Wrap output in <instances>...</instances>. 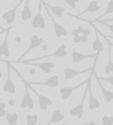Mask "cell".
<instances>
[{
  "mask_svg": "<svg viewBox=\"0 0 113 125\" xmlns=\"http://www.w3.org/2000/svg\"><path fill=\"white\" fill-rule=\"evenodd\" d=\"M13 70H14V73H17L18 76H19L20 78H21L22 80H23V82H24V95L22 97V99H21V102H20V108L21 109H28V110H33L34 109V100H33V97L31 95V92H30V90H29V87H28V81H25L24 80V78H22V76L20 75L19 73L17 71V69L15 68H12Z\"/></svg>",
  "mask_w": 113,
  "mask_h": 125,
  "instance_id": "obj_1",
  "label": "cell"
},
{
  "mask_svg": "<svg viewBox=\"0 0 113 125\" xmlns=\"http://www.w3.org/2000/svg\"><path fill=\"white\" fill-rule=\"evenodd\" d=\"M67 44H62L59 45L56 50L54 51L53 53L47 55H43V56H39V57H35V58L30 59V62H36V61H42V59H46V58H51V57H59V58H64L68 55L67 52Z\"/></svg>",
  "mask_w": 113,
  "mask_h": 125,
  "instance_id": "obj_2",
  "label": "cell"
},
{
  "mask_svg": "<svg viewBox=\"0 0 113 125\" xmlns=\"http://www.w3.org/2000/svg\"><path fill=\"white\" fill-rule=\"evenodd\" d=\"M15 64H22V65H29V66H33V67H37L40 68L43 73H51V71L54 70L55 68V62H30V61H24V62H19Z\"/></svg>",
  "mask_w": 113,
  "mask_h": 125,
  "instance_id": "obj_3",
  "label": "cell"
},
{
  "mask_svg": "<svg viewBox=\"0 0 113 125\" xmlns=\"http://www.w3.org/2000/svg\"><path fill=\"white\" fill-rule=\"evenodd\" d=\"M88 80H89V78H88ZM87 93H88V86L86 84V90L83 91V94H82V97H81V100H80V102H79V104H77L76 106H74V108L70 110V112H69L70 116L77 117L78 120L82 119L83 113H85V100H86Z\"/></svg>",
  "mask_w": 113,
  "mask_h": 125,
  "instance_id": "obj_4",
  "label": "cell"
},
{
  "mask_svg": "<svg viewBox=\"0 0 113 125\" xmlns=\"http://www.w3.org/2000/svg\"><path fill=\"white\" fill-rule=\"evenodd\" d=\"M42 44H44V39H43V37H41L40 35H37V34H33L32 36H31V39H30L29 46H28V48H26V51L19 57V59H18V61H15L14 62H21L22 59L24 58V56H26V55H28L30 52H32L33 50H35V48H37L39 46H41Z\"/></svg>",
  "mask_w": 113,
  "mask_h": 125,
  "instance_id": "obj_5",
  "label": "cell"
},
{
  "mask_svg": "<svg viewBox=\"0 0 113 125\" xmlns=\"http://www.w3.org/2000/svg\"><path fill=\"white\" fill-rule=\"evenodd\" d=\"M23 2H24V0H21V1L18 2L15 7H13V8L9 9V10H7L6 12L2 13V15H1L2 21H3L4 23H7L8 25H12L15 21V18H17L18 10H19V8L22 6Z\"/></svg>",
  "mask_w": 113,
  "mask_h": 125,
  "instance_id": "obj_6",
  "label": "cell"
},
{
  "mask_svg": "<svg viewBox=\"0 0 113 125\" xmlns=\"http://www.w3.org/2000/svg\"><path fill=\"white\" fill-rule=\"evenodd\" d=\"M28 87H29V90L32 91V92L36 95L37 103H39V108H40V110H41V111H46L48 109V106L53 105V101H52V99H51V98H48V97H46V95H43V94H41V93H39L36 90H35V89H33L32 86H30V84H29V82H28Z\"/></svg>",
  "mask_w": 113,
  "mask_h": 125,
  "instance_id": "obj_7",
  "label": "cell"
},
{
  "mask_svg": "<svg viewBox=\"0 0 113 125\" xmlns=\"http://www.w3.org/2000/svg\"><path fill=\"white\" fill-rule=\"evenodd\" d=\"M7 62V80L3 84V92L10 93V94H14L17 92V87H15L14 82H13L12 78H11V62L9 61H6Z\"/></svg>",
  "mask_w": 113,
  "mask_h": 125,
  "instance_id": "obj_8",
  "label": "cell"
},
{
  "mask_svg": "<svg viewBox=\"0 0 113 125\" xmlns=\"http://www.w3.org/2000/svg\"><path fill=\"white\" fill-rule=\"evenodd\" d=\"M43 6V4H42ZM46 12H47V15L48 18H50V20L52 21L53 23V29H54V34L56 37H65L68 35V30L65 28L64 25H62V24H59L58 22L56 21V20L54 19V15L51 13V11L48 10L47 8H45Z\"/></svg>",
  "mask_w": 113,
  "mask_h": 125,
  "instance_id": "obj_9",
  "label": "cell"
},
{
  "mask_svg": "<svg viewBox=\"0 0 113 125\" xmlns=\"http://www.w3.org/2000/svg\"><path fill=\"white\" fill-rule=\"evenodd\" d=\"M33 29H40V30H44L46 26V22L44 19L43 14H42V0H39V6H37V11L35 13L34 18L31 23Z\"/></svg>",
  "mask_w": 113,
  "mask_h": 125,
  "instance_id": "obj_10",
  "label": "cell"
},
{
  "mask_svg": "<svg viewBox=\"0 0 113 125\" xmlns=\"http://www.w3.org/2000/svg\"><path fill=\"white\" fill-rule=\"evenodd\" d=\"M90 58H94V62H93V68L96 66V62L98 61V57L94 54H83L81 52H78V51H72V54H70V61H72V64H78V62L86 61V59H90Z\"/></svg>",
  "mask_w": 113,
  "mask_h": 125,
  "instance_id": "obj_11",
  "label": "cell"
},
{
  "mask_svg": "<svg viewBox=\"0 0 113 125\" xmlns=\"http://www.w3.org/2000/svg\"><path fill=\"white\" fill-rule=\"evenodd\" d=\"M29 84L30 86H44L48 87V88H57V87H59V77L57 75H53L44 81H33L29 82Z\"/></svg>",
  "mask_w": 113,
  "mask_h": 125,
  "instance_id": "obj_12",
  "label": "cell"
},
{
  "mask_svg": "<svg viewBox=\"0 0 113 125\" xmlns=\"http://www.w3.org/2000/svg\"><path fill=\"white\" fill-rule=\"evenodd\" d=\"M92 69H94L93 67L89 69H83V70H77V69L70 68V67H66L63 69V77L65 80H72L74 78H76L77 76L82 75V73H91Z\"/></svg>",
  "mask_w": 113,
  "mask_h": 125,
  "instance_id": "obj_13",
  "label": "cell"
},
{
  "mask_svg": "<svg viewBox=\"0 0 113 125\" xmlns=\"http://www.w3.org/2000/svg\"><path fill=\"white\" fill-rule=\"evenodd\" d=\"M93 70V69H92ZM91 77H92V71H91V76H90V79L88 81V93H89V98H88V109L90 111H94V110H98L100 109L101 103L97 97H94L93 93L91 92V84H90V81H91Z\"/></svg>",
  "mask_w": 113,
  "mask_h": 125,
  "instance_id": "obj_14",
  "label": "cell"
},
{
  "mask_svg": "<svg viewBox=\"0 0 113 125\" xmlns=\"http://www.w3.org/2000/svg\"><path fill=\"white\" fill-rule=\"evenodd\" d=\"M87 82H88V79L86 80V81L80 82L79 84H77V86H75V87H62V88L59 89L61 100H63V101H65V100H68L70 97H72V92H74L75 90H77V89H79L80 87H82V86H85V84H87Z\"/></svg>",
  "mask_w": 113,
  "mask_h": 125,
  "instance_id": "obj_15",
  "label": "cell"
},
{
  "mask_svg": "<svg viewBox=\"0 0 113 125\" xmlns=\"http://www.w3.org/2000/svg\"><path fill=\"white\" fill-rule=\"evenodd\" d=\"M100 9H101V7H100V4H99L98 0H91V1L88 3L87 8H86L82 12H80L79 14H76V15H74V14H69V15L76 18V19H80V17L85 15L86 13H96V12H98Z\"/></svg>",
  "mask_w": 113,
  "mask_h": 125,
  "instance_id": "obj_16",
  "label": "cell"
},
{
  "mask_svg": "<svg viewBox=\"0 0 113 125\" xmlns=\"http://www.w3.org/2000/svg\"><path fill=\"white\" fill-rule=\"evenodd\" d=\"M42 4L44 8H47L51 12H53V14L57 18H62L66 13V9L62 6H52L50 3H46L44 0H42Z\"/></svg>",
  "mask_w": 113,
  "mask_h": 125,
  "instance_id": "obj_17",
  "label": "cell"
},
{
  "mask_svg": "<svg viewBox=\"0 0 113 125\" xmlns=\"http://www.w3.org/2000/svg\"><path fill=\"white\" fill-rule=\"evenodd\" d=\"M9 56H10V46H9V30H8L6 32V36H4L1 45H0V57L9 58Z\"/></svg>",
  "mask_w": 113,
  "mask_h": 125,
  "instance_id": "obj_18",
  "label": "cell"
},
{
  "mask_svg": "<svg viewBox=\"0 0 113 125\" xmlns=\"http://www.w3.org/2000/svg\"><path fill=\"white\" fill-rule=\"evenodd\" d=\"M20 17H21V21L23 22H26L32 19V10L30 8V0H24V6L22 7Z\"/></svg>",
  "mask_w": 113,
  "mask_h": 125,
  "instance_id": "obj_19",
  "label": "cell"
},
{
  "mask_svg": "<svg viewBox=\"0 0 113 125\" xmlns=\"http://www.w3.org/2000/svg\"><path fill=\"white\" fill-rule=\"evenodd\" d=\"M64 120H65V115H64V113L62 112L61 110L57 109V110L53 111L52 115H51V117H50V121H48L45 125H53V124L61 123V122H63Z\"/></svg>",
  "mask_w": 113,
  "mask_h": 125,
  "instance_id": "obj_20",
  "label": "cell"
},
{
  "mask_svg": "<svg viewBox=\"0 0 113 125\" xmlns=\"http://www.w3.org/2000/svg\"><path fill=\"white\" fill-rule=\"evenodd\" d=\"M93 75H94V77H96V73H94V71H93ZM97 81H98V84H99V87H100V89H101L102 97H103V99H104V101L107 102V103H111V102L113 101V91L109 90V89H105L104 87H103L102 82H101L98 78H97Z\"/></svg>",
  "mask_w": 113,
  "mask_h": 125,
  "instance_id": "obj_21",
  "label": "cell"
},
{
  "mask_svg": "<svg viewBox=\"0 0 113 125\" xmlns=\"http://www.w3.org/2000/svg\"><path fill=\"white\" fill-rule=\"evenodd\" d=\"M94 31H96V39H94L93 43H92V50L96 52V55L99 57V54L103 51L104 46H103V43L100 39V33L97 31V29H94Z\"/></svg>",
  "mask_w": 113,
  "mask_h": 125,
  "instance_id": "obj_22",
  "label": "cell"
},
{
  "mask_svg": "<svg viewBox=\"0 0 113 125\" xmlns=\"http://www.w3.org/2000/svg\"><path fill=\"white\" fill-rule=\"evenodd\" d=\"M105 40V39H104ZM108 44H109V48H108V62L104 67V73L105 75H109V73H113V62H112V55H111V41L107 40Z\"/></svg>",
  "mask_w": 113,
  "mask_h": 125,
  "instance_id": "obj_23",
  "label": "cell"
},
{
  "mask_svg": "<svg viewBox=\"0 0 113 125\" xmlns=\"http://www.w3.org/2000/svg\"><path fill=\"white\" fill-rule=\"evenodd\" d=\"M8 125H18V121H19V115L18 113H8L7 112L6 116H4Z\"/></svg>",
  "mask_w": 113,
  "mask_h": 125,
  "instance_id": "obj_24",
  "label": "cell"
},
{
  "mask_svg": "<svg viewBox=\"0 0 113 125\" xmlns=\"http://www.w3.org/2000/svg\"><path fill=\"white\" fill-rule=\"evenodd\" d=\"M112 13H113V0H109V2H108V4H107V8H105V11L100 15V17L98 18V19L94 20V21H99V20H102L103 18L105 17V15L112 14Z\"/></svg>",
  "mask_w": 113,
  "mask_h": 125,
  "instance_id": "obj_25",
  "label": "cell"
},
{
  "mask_svg": "<svg viewBox=\"0 0 113 125\" xmlns=\"http://www.w3.org/2000/svg\"><path fill=\"white\" fill-rule=\"evenodd\" d=\"M25 122H26V125H36L37 122H39V115L28 113L25 115Z\"/></svg>",
  "mask_w": 113,
  "mask_h": 125,
  "instance_id": "obj_26",
  "label": "cell"
},
{
  "mask_svg": "<svg viewBox=\"0 0 113 125\" xmlns=\"http://www.w3.org/2000/svg\"><path fill=\"white\" fill-rule=\"evenodd\" d=\"M101 125H113L112 115H103L101 119Z\"/></svg>",
  "mask_w": 113,
  "mask_h": 125,
  "instance_id": "obj_27",
  "label": "cell"
},
{
  "mask_svg": "<svg viewBox=\"0 0 113 125\" xmlns=\"http://www.w3.org/2000/svg\"><path fill=\"white\" fill-rule=\"evenodd\" d=\"M63 1L65 2L68 7L75 9V8H77V6H78V3H79V1H80V0H63Z\"/></svg>",
  "mask_w": 113,
  "mask_h": 125,
  "instance_id": "obj_28",
  "label": "cell"
},
{
  "mask_svg": "<svg viewBox=\"0 0 113 125\" xmlns=\"http://www.w3.org/2000/svg\"><path fill=\"white\" fill-rule=\"evenodd\" d=\"M96 77L98 78L100 81H107L108 83H110V84H111V86L113 87V75L110 76V77H98V76L96 75Z\"/></svg>",
  "mask_w": 113,
  "mask_h": 125,
  "instance_id": "obj_29",
  "label": "cell"
},
{
  "mask_svg": "<svg viewBox=\"0 0 113 125\" xmlns=\"http://www.w3.org/2000/svg\"><path fill=\"white\" fill-rule=\"evenodd\" d=\"M7 105L4 102H1L0 103V117H4L7 114Z\"/></svg>",
  "mask_w": 113,
  "mask_h": 125,
  "instance_id": "obj_30",
  "label": "cell"
},
{
  "mask_svg": "<svg viewBox=\"0 0 113 125\" xmlns=\"http://www.w3.org/2000/svg\"><path fill=\"white\" fill-rule=\"evenodd\" d=\"M92 23H96V22H100V23H111L113 22V18L112 19H108V20H99V21H91Z\"/></svg>",
  "mask_w": 113,
  "mask_h": 125,
  "instance_id": "obj_31",
  "label": "cell"
},
{
  "mask_svg": "<svg viewBox=\"0 0 113 125\" xmlns=\"http://www.w3.org/2000/svg\"><path fill=\"white\" fill-rule=\"evenodd\" d=\"M88 37L89 36H85V35H80V43H82V44H87L88 43Z\"/></svg>",
  "mask_w": 113,
  "mask_h": 125,
  "instance_id": "obj_32",
  "label": "cell"
},
{
  "mask_svg": "<svg viewBox=\"0 0 113 125\" xmlns=\"http://www.w3.org/2000/svg\"><path fill=\"white\" fill-rule=\"evenodd\" d=\"M90 34H91V31H90L89 29H85V30H83V32L81 33V35H85V36H89Z\"/></svg>",
  "mask_w": 113,
  "mask_h": 125,
  "instance_id": "obj_33",
  "label": "cell"
},
{
  "mask_svg": "<svg viewBox=\"0 0 113 125\" xmlns=\"http://www.w3.org/2000/svg\"><path fill=\"white\" fill-rule=\"evenodd\" d=\"M72 43H75V44L80 43V35H78V36H74V39H72Z\"/></svg>",
  "mask_w": 113,
  "mask_h": 125,
  "instance_id": "obj_34",
  "label": "cell"
},
{
  "mask_svg": "<svg viewBox=\"0 0 113 125\" xmlns=\"http://www.w3.org/2000/svg\"><path fill=\"white\" fill-rule=\"evenodd\" d=\"M101 24H104V25L107 26V28L113 33V23H101Z\"/></svg>",
  "mask_w": 113,
  "mask_h": 125,
  "instance_id": "obj_35",
  "label": "cell"
},
{
  "mask_svg": "<svg viewBox=\"0 0 113 125\" xmlns=\"http://www.w3.org/2000/svg\"><path fill=\"white\" fill-rule=\"evenodd\" d=\"M83 30H85V28H83L82 25H79V26H77V31H78V33L81 35V33L83 32Z\"/></svg>",
  "mask_w": 113,
  "mask_h": 125,
  "instance_id": "obj_36",
  "label": "cell"
},
{
  "mask_svg": "<svg viewBox=\"0 0 113 125\" xmlns=\"http://www.w3.org/2000/svg\"><path fill=\"white\" fill-rule=\"evenodd\" d=\"M29 73H30L31 76H34V75H36V69H34V68H31V69H29Z\"/></svg>",
  "mask_w": 113,
  "mask_h": 125,
  "instance_id": "obj_37",
  "label": "cell"
},
{
  "mask_svg": "<svg viewBox=\"0 0 113 125\" xmlns=\"http://www.w3.org/2000/svg\"><path fill=\"white\" fill-rule=\"evenodd\" d=\"M72 36H78V35H80L78 33V31H77V29H74V30L72 31Z\"/></svg>",
  "mask_w": 113,
  "mask_h": 125,
  "instance_id": "obj_38",
  "label": "cell"
},
{
  "mask_svg": "<svg viewBox=\"0 0 113 125\" xmlns=\"http://www.w3.org/2000/svg\"><path fill=\"white\" fill-rule=\"evenodd\" d=\"M101 36L104 37V39H107V40H109V41H112V40H113L112 35H111V36H109V35H105V34H101Z\"/></svg>",
  "mask_w": 113,
  "mask_h": 125,
  "instance_id": "obj_39",
  "label": "cell"
},
{
  "mask_svg": "<svg viewBox=\"0 0 113 125\" xmlns=\"http://www.w3.org/2000/svg\"><path fill=\"white\" fill-rule=\"evenodd\" d=\"M21 36H15L14 37V42H15V43H20V42H21Z\"/></svg>",
  "mask_w": 113,
  "mask_h": 125,
  "instance_id": "obj_40",
  "label": "cell"
},
{
  "mask_svg": "<svg viewBox=\"0 0 113 125\" xmlns=\"http://www.w3.org/2000/svg\"><path fill=\"white\" fill-rule=\"evenodd\" d=\"M83 125H97V123L94 121H89V122H87V123H85Z\"/></svg>",
  "mask_w": 113,
  "mask_h": 125,
  "instance_id": "obj_41",
  "label": "cell"
},
{
  "mask_svg": "<svg viewBox=\"0 0 113 125\" xmlns=\"http://www.w3.org/2000/svg\"><path fill=\"white\" fill-rule=\"evenodd\" d=\"M47 48H48V46L46 44H42V50L43 51H47Z\"/></svg>",
  "mask_w": 113,
  "mask_h": 125,
  "instance_id": "obj_42",
  "label": "cell"
},
{
  "mask_svg": "<svg viewBox=\"0 0 113 125\" xmlns=\"http://www.w3.org/2000/svg\"><path fill=\"white\" fill-rule=\"evenodd\" d=\"M13 103H14V101H13V100H12V99H11V101H10V104H11V105H12V104H13Z\"/></svg>",
  "mask_w": 113,
  "mask_h": 125,
  "instance_id": "obj_43",
  "label": "cell"
},
{
  "mask_svg": "<svg viewBox=\"0 0 113 125\" xmlns=\"http://www.w3.org/2000/svg\"><path fill=\"white\" fill-rule=\"evenodd\" d=\"M0 30H1V31H3V30H6V29H2L1 26H0Z\"/></svg>",
  "mask_w": 113,
  "mask_h": 125,
  "instance_id": "obj_44",
  "label": "cell"
},
{
  "mask_svg": "<svg viewBox=\"0 0 113 125\" xmlns=\"http://www.w3.org/2000/svg\"><path fill=\"white\" fill-rule=\"evenodd\" d=\"M2 77V73H1V71H0V78H1Z\"/></svg>",
  "mask_w": 113,
  "mask_h": 125,
  "instance_id": "obj_45",
  "label": "cell"
},
{
  "mask_svg": "<svg viewBox=\"0 0 113 125\" xmlns=\"http://www.w3.org/2000/svg\"><path fill=\"white\" fill-rule=\"evenodd\" d=\"M0 125H8V124H0Z\"/></svg>",
  "mask_w": 113,
  "mask_h": 125,
  "instance_id": "obj_46",
  "label": "cell"
},
{
  "mask_svg": "<svg viewBox=\"0 0 113 125\" xmlns=\"http://www.w3.org/2000/svg\"><path fill=\"white\" fill-rule=\"evenodd\" d=\"M7 31H8V30H7ZM7 31H6V32H7ZM6 32H1V33H6Z\"/></svg>",
  "mask_w": 113,
  "mask_h": 125,
  "instance_id": "obj_47",
  "label": "cell"
},
{
  "mask_svg": "<svg viewBox=\"0 0 113 125\" xmlns=\"http://www.w3.org/2000/svg\"><path fill=\"white\" fill-rule=\"evenodd\" d=\"M111 46H112V47H113V44H112V43H111Z\"/></svg>",
  "mask_w": 113,
  "mask_h": 125,
  "instance_id": "obj_48",
  "label": "cell"
},
{
  "mask_svg": "<svg viewBox=\"0 0 113 125\" xmlns=\"http://www.w3.org/2000/svg\"><path fill=\"white\" fill-rule=\"evenodd\" d=\"M0 97H1V92H0Z\"/></svg>",
  "mask_w": 113,
  "mask_h": 125,
  "instance_id": "obj_49",
  "label": "cell"
},
{
  "mask_svg": "<svg viewBox=\"0 0 113 125\" xmlns=\"http://www.w3.org/2000/svg\"><path fill=\"white\" fill-rule=\"evenodd\" d=\"M63 125H68V124H63Z\"/></svg>",
  "mask_w": 113,
  "mask_h": 125,
  "instance_id": "obj_50",
  "label": "cell"
}]
</instances>
